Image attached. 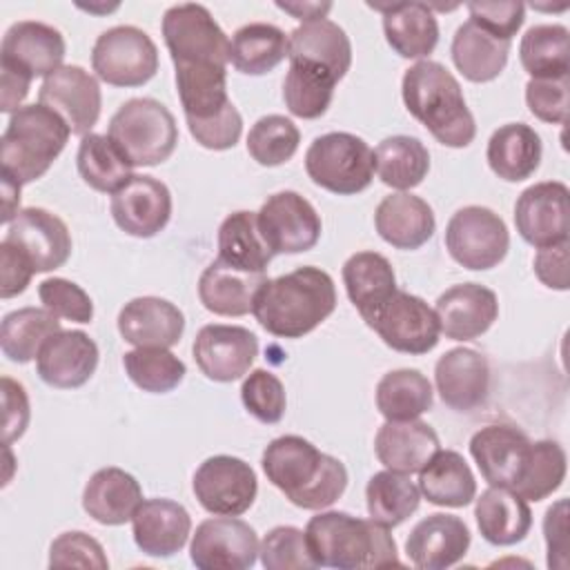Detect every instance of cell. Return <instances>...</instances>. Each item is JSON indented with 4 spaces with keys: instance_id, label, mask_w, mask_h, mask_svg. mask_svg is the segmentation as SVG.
<instances>
[{
    "instance_id": "cell-1",
    "label": "cell",
    "mask_w": 570,
    "mask_h": 570,
    "mask_svg": "<svg viewBox=\"0 0 570 570\" xmlns=\"http://www.w3.org/2000/svg\"><path fill=\"white\" fill-rule=\"evenodd\" d=\"M336 309L332 276L314 265L267 278L254 296L252 314L258 325L278 338H301L316 330Z\"/></svg>"
},
{
    "instance_id": "cell-2",
    "label": "cell",
    "mask_w": 570,
    "mask_h": 570,
    "mask_svg": "<svg viewBox=\"0 0 570 570\" xmlns=\"http://www.w3.org/2000/svg\"><path fill=\"white\" fill-rule=\"evenodd\" d=\"M261 465L267 481L278 488L289 503L303 510L330 508L347 488L345 465L296 434L269 441L263 450Z\"/></svg>"
},
{
    "instance_id": "cell-3",
    "label": "cell",
    "mask_w": 570,
    "mask_h": 570,
    "mask_svg": "<svg viewBox=\"0 0 570 570\" xmlns=\"http://www.w3.org/2000/svg\"><path fill=\"white\" fill-rule=\"evenodd\" d=\"M405 109L445 147H468L476 136V122L465 105L459 80L436 60H419L401 80Z\"/></svg>"
},
{
    "instance_id": "cell-4",
    "label": "cell",
    "mask_w": 570,
    "mask_h": 570,
    "mask_svg": "<svg viewBox=\"0 0 570 570\" xmlns=\"http://www.w3.org/2000/svg\"><path fill=\"white\" fill-rule=\"evenodd\" d=\"M305 539L316 568H392L401 566L390 528L350 512H321L305 525Z\"/></svg>"
},
{
    "instance_id": "cell-5",
    "label": "cell",
    "mask_w": 570,
    "mask_h": 570,
    "mask_svg": "<svg viewBox=\"0 0 570 570\" xmlns=\"http://www.w3.org/2000/svg\"><path fill=\"white\" fill-rule=\"evenodd\" d=\"M176 89L194 140L214 151L232 149L243 134V118L227 96V67L180 65Z\"/></svg>"
},
{
    "instance_id": "cell-6",
    "label": "cell",
    "mask_w": 570,
    "mask_h": 570,
    "mask_svg": "<svg viewBox=\"0 0 570 570\" xmlns=\"http://www.w3.org/2000/svg\"><path fill=\"white\" fill-rule=\"evenodd\" d=\"M71 129L49 107L33 102L11 114L0 140L2 171L20 185L33 183L47 174L65 149Z\"/></svg>"
},
{
    "instance_id": "cell-7",
    "label": "cell",
    "mask_w": 570,
    "mask_h": 570,
    "mask_svg": "<svg viewBox=\"0 0 570 570\" xmlns=\"http://www.w3.org/2000/svg\"><path fill=\"white\" fill-rule=\"evenodd\" d=\"M107 136L134 167L165 163L178 145L174 114L154 98H131L109 120Z\"/></svg>"
},
{
    "instance_id": "cell-8",
    "label": "cell",
    "mask_w": 570,
    "mask_h": 570,
    "mask_svg": "<svg viewBox=\"0 0 570 570\" xmlns=\"http://www.w3.org/2000/svg\"><path fill=\"white\" fill-rule=\"evenodd\" d=\"M305 171L314 185L338 196H354L374 178V151L356 134L330 131L307 147Z\"/></svg>"
},
{
    "instance_id": "cell-9",
    "label": "cell",
    "mask_w": 570,
    "mask_h": 570,
    "mask_svg": "<svg viewBox=\"0 0 570 570\" xmlns=\"http://www.w3.org/2000/svg\"><path fill=\"white\" fill-rule=\"evenodd\" d=\"M163 40L174 67L180 65H218L229 62V38L214 20L207 7L198 2L174 4L160 22Z\"/></svg>"
},
{
    "instance_id": "cell-10",
    "label": "cell",
    "mask_w": 570,
    "mask_h": 570,
    "mask_svg": "<svg viewBox=\"0 0 570 570\" xmlns=\"http://www.w3.org/2000/svg\"><path fill=\"white\" fill-rule=\"evenodd\" d=\"M91 69L98 80L111 87H140L158 71V47L147 31L118 24L96 38Z\"/></svg>"
},
{
    "instance_id": "cell-11",
    "label": "cell",
    "mask_w": 570,
    "mask_h": 570,
    "mask_svg": "<svg viewBox=\"0 0 570 570\" xmlns=\"http://www.w3.org/2000/svg\"><path fill=\"white\" fill-rule=\"evenodd\" d=\"M508 247L510 232L490 207H461L445 225V249L465 269L497 267L505 258Z\"/></svg>"
},
{
    "instance_id": "cell-12",
    "label": "cell",
    "mask_w": 570,
    "mask_h": 570,
    "mask_svg": "<svg viewBox=\"0 0 570 570\" xmlns=\"http://www.w3.org/2000/svg\"><path fill=\"white\" fill-rule=\"evenodd\" d=\"M363 321L387 347L412 356L434 350L441 336L434 309L423 298L403 289H396Z\"/></svg>"
},
{
    "instance_id": "cell-13",
    "label": "cell",
    "mask_w": 570,
    "mask_h": 570,
    "mask_svg": "<svg viewBox=\"0 0 570 570\" xmlns=\"http://www.w3.org/2000/svg\"><path fill=\"white\" fill-rule=\"evenodd\" d=\"M256 220L258 232L274 256L312 249L323 229L314 205L292 189L272 194L256 212Z\"/></svg>"
},
{
    "instance_id": "cell-14",
    "label": "cell",
    "mask_w": 570,
    "mask_h": 570,
    "mask_svg": "<svg viewBox=\"0 0 570 570\" xmlns=\"http://www.w3.org/2000/svg\"><path fill=\"white\" fill-rule=\"evenodd\" d=\"M258 537L256 530L227 514H216L198 523L191 534L189 557L200 570H247L258 559Z\"/></svg>"
},
{
    "instance_id": "cell-15",
    "label": "cell",
    "mask_w": 570,
    "mask_h": 570,
    "mask_svg": "<svg viewBox=\"0 0 570 570\" xmlns=\"http://www.w3.org/2000/svg\"><path fill=\"white\" fill-rule=\"evenodd\" d=\"M191 488L207 512L227 517L247 512L258 494V481L252 465L229 454L205 459L194 472Z\"/></svg>"
},
{
    "instance_id": "cell-16",
    "label": "cell",
    "mask_w": 570,
    "mask_h": 570,
    "mask_svg": "<svg viewBox=\"0 0 570 570\" xmlns=\"http://www.w3.org/2000/svg\"><path fill=\"white\" fill-rule=\"evenodd\" d=\"M570 189L561 180H543L523 189L514 203V225L519 236L541 249L568 240Z\"/></svg>"
},
{
    "instance_id": "cell-17",
    "label": "cell",
    "mask_w": 570,
    "mask_h": 570,
    "mask_svg": "<svg viewBox=\"0 0 570 570\" xmlns=\"http://www.w3.org/2000/svg\"><path fill=\"white\" fill-rule=\"evenodd\" d=\"M38 102L56 111L73 136L91 134L100 118L102 94L98 78L78 65H62L38 89Z\"/></svg>"
},
{
    "instance_id": "cell-18",
    "label": "cell",
    "mask_w": 570,
    "mask_h": 570,
    "mask_svg": "<svg viewBox=\"0 0 570 570\" xmlns=\"http://www.w3.org/2000/svg\"><path fill=\"white\" fill-rule=\"evenodd\" d=\"M191 354L209 381L232 383L249 372L258 356V338L247 327L212 323L198 330Z\"/></svg>"
},
{
    "instance_id": "cell-19",
    "label": "cell",
    "mask_w": 570,
    "mask_h": 570,
    "mask_svg": "<svg viewBox=\"0 0 570 570\" xmlns=\"http://www.w3.org/2000/svg\"><path fill=\"white\" fill-rule=\"evenodd\" d=\"M109 212L125 234L151 238L163 232L171 218V191L154 176L134 174L116 194H111Z\"/></svg>"
},
{
    "instance_id": "cell-20",
    "label": "cell",
    "mask_w": 570,
    "mask_h": 570,
    "mask_svg": "<svg viewBox=\"0 0 570 570\" xmlns=\"http://www.w3.org/2000/svg\"><path fill=\"white\" fill-rule=\"evenodd\" d=\"M65 51V38L56 27L38 20H20L2 38L0 67L20 71L31 80L47 78L62 67Z\"/></svg>"
},
{
    "instance_id": "cell-21",
    "label": "cell",
    "mask_w": 570,
    "mask_h": 570,
    "mask_svg": "<svg viewBox=\"0 0 570 570\" xmlns=\"http://www.w3.org/2000/svg\"><path fill=\"white\" fill-rule=\"evenodd\" d=\"M16 245L38 272H53L71 256V234L60 216L45 207H24L9 225L4 238Z\"/></svg>"
},
{
    "instance_id": "cell-22",
    "label": "cell",
    "mask_w": 570,
    "mask_h": 570,
    "mask_svg": "<svg viewBox=\"0 0 570 570\" xmlns=\"http://www.w3.org/2000/svg\"><path fill=\"white\" fill-rule=\"evenodd\" d=\"M530 439L523 430L505 423H490L470 439V454L490 485L514 488L530 454Z\"/></svg>"
},
{
    "instance_id": "cell-23",
    "label": "cell",
    "mask_w": 570,
    "mask_h": 570,
    "mask_svg": "<svg viewBox=\"0 0 570 570\" xmlns=\"http://www.w3.org/2000/svg\"><path fill=\"white\" fill-rule=\"evenodd\" d=\"M98 345L82 330H60L45 341L36 358L38 376L58 390L85 385L98 367Z\"/></svg>"
},
{
    "instance_id": "cell-24",
    "label": "cell",
    "mask_w": 570,
    "mask_h": 570,
    "mask_svg": "<svg viewBox=\"0 0 570 570\" xmlns=\"http://www.w3.org/2000/svg\"><path fill=\"white\" fill-rule=\"evenodd\" d=\"M434 383L441 401L456 412H472L490 394L488 358L472 347H452L434 365Z\"/></svg>"
},
{
    "instance_id": "cell-25",
    "label": "cell",
    "mask_w": 570,
    "mask_h": 570,
    "mask_svg": "<svg viewBox=\"0 0 570 570\" xmlns=\"http://www.w3.org/2000/svg\"><path fill=\"white\" fill-rule=\"evenodd\" d=\"M470 539L472 537L463 519L434 512L410 530L405 554L419 570H445L465 557Z\"/></svg>"
},
{
    "instance_id": "cell-26",
    "label": "cell",
    "mask_w": 570,
    "mask_h": 570,
    "mask_svg": "<svg viewBox=\"0 0 570 570\" xmlns=\"http://www.w3.org/2000/svg\"><path fill=\"white\" fill-rule=\"evenodd\" d=\"M434 314L448 338L472 341L492 327L499 316V301L485 285L459 283L436 298Z\"/></svg>"
},
{
    "instance_id": "cell-27",
    "label": "cell",
    "mask_w": 570,
    "mask_h": 570,
    "mask_svg": "<svg viewBox=\"0 0 570 570\" xmlns=\"http://www.w3.org/2000/svg\"><path fill=\"white\" fill-rule=\"evenodd\" d=\"M131 534L145 554L167 559L185 548L191 534V517L178 501L145 499L131 517Z\"/></svg>"
},
{
    "instance_id": "cell-28",
    "label": "cell",
    "mask_w": 570,
    "mask_h": 570,
    "mask_svg": "<svg viewBox=\"0 0 570 570\" xmlns=\"http://www.w3.org/2000/svg\"><path fill=\"white\" fill-rule=\"evenodd\" d=\"M118 332L134 347H174L185 332L183 312L167 298L138 296L122 305Z\"/></svg>"
},
{
    "instance_id": "cell-29",
    "label": "cell",
    "mask_w": 570,
    "mask_h": 570,
    "mask_svg": "<svg viewBox=\"0 0 570 570\" xmlns=\"http://www.w3.org/2000/svg\"><path fill=\"white\" fill-rule=\"evenodd\" d=\"M370 9L383 13V33L387 45L401 58H428L439 42V22L428 2H367Z\"/></svg>"
},
{
    "instance_id": "cell-30",
    "label": "cell",
    "mask_w": 570,
    "mask_h": 570,
    "mask_svg": "<svg viewBox=\"0 0 570 570\" xmlns=\"http://www.w3.org/2000/svg\"><path fill=\"white\" fill-rule=\"evenodd\" d=\"M374 227L387 245L410 252L423 247L434 236L436 220L432 207L421 196L399 191L379 203Z\"/></svg>"
},
{
    "instance_id": "cell-31",
    "label": "cell",
    "mask_w": 570,
    "mask_h": 570,
    "mask_svg": "<svg viewBox=\"0 0 570 570\" xmlns=\"http://www.w3.org/2000/svg\"><path fill=\"white\" fill-rule=\"evenodd\" d=\"M436 450H441L436 432L419 419L385 421L374 436L376 459L385 470L401 474L419 472Z\"/></svg>"
},
{
    "instance_id": "cell-32",
    "label": "cell",
    "mask_w": 570,
    "mask_h": 570,
    "mask_svg": "<svg viewBox=\"0 0 570 570\" xmlns=\"http://www.w3.org/2000/svg\"><path fill=\"white\" fill-rule=\"evenodd\" d=\"M140 503V483L134 474L116 465L96 470L82 490L85 512L102 525H122L131 521Z\"/></svg>"
},
{
    "instance_id": "cell-33",
    "label": "cell",
    "mask_w": 570,
    "mask_h": 570,
    "mask_svg": "<svg viewBox=\"0 0 570 570\" xmlns=\"http://www.w3.org/2000/svg\"><path fill=\"white\" fill-rule=\"evenodd\" d=\"M289 62H307L330 71L336 80L352 67V42L343 27L323 18L303 22L289 33Z\"/></svg>"
},
{
    "instance_id": "cell-34",
    "label": "cell",
    "mask_w": 570,
    "mask_h": 570,
    "mask_svg": "<svg viewBox=\"0 0 570 570\" xmlns=\"http://www.w3.org/2000/svg\"><path fill=\"white\" fill-rule=\"evenodd\" d=\"M474 519L481 537L492 546H514L532 528V512L523 497L510 488L490 485L474 503Z\"/></svg>"
},
{
    "instance_id": "cell-35",
    "label": "cell",
    "mask_w": 570,
    "mask_h": 570,
    "mask_svg": "<svg viewBox=\"0 0 570 570\" xmlns=\"http://www.w3.org/2000/svg\"><path fill=\"white\" fill-rule=\"evenodd\" d=\"M265 281V274L240 272L216 258L198 278V298L212 314L245 316L252 312L254 296Z\"/></svg>"
},
{
    "instance_id": "cell-36",
    "label": "cell",
    "mask_w": 570,
    "mask_h": 570,
    "mask_svg": "<svg viewBox=\"0 0 570 570\" xmlns=\"http://www.w3.org/2000/svg\"><path fill=\"white\" fill-rule=\"evenodd\" d=\"M541 151V138L530 125L508 122L492 131L485 158L499 178L521 183L539 169Z\"/></svg>"
},
{
    "instance_id": "cell-37",
    "label": "cell",
    "mask_w": 570,
    "mask_h": 570,
    "mask_svg": "<svg viewBox=\"0 0 570 570\" xmlns=\"http://www.w3.org/2000/svg\"><path fill=\"white\" fill-rule=\"evenodd\" d=\"M419 490L432 505L465 508L476 497V481L459 452L436 450L419 470Z\"/></svg>"
},
{
    "instance_id": "cell-38",
    "label": "cell",
    "mask_w": 570,
    "mask_h": 570,
    "mask_svg": "<svg viewBox=\"0 0 570 570\" xmlns=\"http://www.w3.org/2000/svg\"><path fill=\"white\" fill-rule=\"evenodd\" d=\"M450 53L463 78L470 82H490L505 69L510 42L494 38L468 20L454 31Z\"/></svg>"
},
{
    "instance_id": "cell-39",
    "label": "cell",
    "mask_w": 570,
    "mask_h": 570,
    "mask_svg": "<svg viewBox=\"0 0 570 570\" xmlns=\"http://www.w3.org/2000/svg\"><path fill=\"white\" fill-rule=\"evenodd\" d=\"M289 56V36L269 22H249L229 40V62L247 76H263Z\"/></svg>"
},
{
    "instance_id": "cell-40",
    "label": "cell",
    "mask_w": 570,
    "mask_h": 570,
    "mask_svg": "<svg viewBox=\"0 0 570 570\" xmlns=\"http://www.w3.org/2000/svg\"><path fill=\"white\" fill-rule=\"evenodd\" d=\"M343 283L347 298L361 318L372 314L396 292L392 263L379 252H356L343 265Z\"/></svg>"
},
{
    "instance_id": "cell-41",
    "label": "cell",
    "mask_w": 570,
    "mask_h": 570,
    "mask_svg": "<svg viewBox=\"0 0 570 570\" xmlns=\"http://www.w3.org/2000/svg\"><path fill=\"white\" fill-rule=\"evenodd\" d=\"M272 252L258 232L256 212H234L218 227V261L225 265L249 272L265 274Z\"/></svg>"
},
{
    "instance_id": "cell-42",
    "label": "cell",
    "mask_w": 570,
    "mask_h": 570,
    "mask_svg": "<svg viewBox=\"0 0 570 570\" xmlns=\"http://www.w3.org/2000/svg\"><path fill=\"white\" fill-rule=\"evenodd\" d=\"M374 171L383 185L407 191L430 171V151L414 136H390L374 149Z\"/></svg>"
},
{
    "instance_id": "cell-43",
    "label": "cell",
    "mask_w": 570,
    "mask_h": 570,
    "mask_svg": "<svg viewBox=\"0 0 570 570\" xmlns=\"http://www.w3.org/2000/svg\"><path fill=\"white\" fill-rule=\"evenodd\" d=\"M432 383L419 370H392L376 383V410L385 421H412L432 410Z\"/></svg>"
},
{
    "instance_id": "cell-44",
    "label": "cell",
    "mask_w": 570,
    "mask_h": 570,
    "mask_svg": "<svg viewBox=\"0 0 570 570\" xmlns=\"http://www.w3.org/2000/svg\"><path fill=\"white\" fill-rule=\"evenodd\" d=\"M80 178L96 191L116 194L134 174V165L107 134H87L76 154Z\"/></svg>"
},
{
    "instance_id": "cell-45",
    "label": "cell",
    "mask_w": 570,
    "mask_h": 570,
    "mask_svg": "<svg viewBox=\"0 0 570 570\" xmlns=\"http://www.w3.org/2000/svg\"><path fill=\"white\" fill-rule=\"evenodd\" d=\"M60 321L45 307H20L4 314L0 325L2 354L13 363L38 358L40 347L49 336L60 332Z\"/></svg>"
},
{
    "instance_id": "cell-46",
    "label": "cell",
    "mask_w": 570,
    "mask_h": 570,
    "mask_svg": "<svg viewBox=\"0 0 570 570\" xmlns=\"http://www.w3.org/2000/svg\"><path fill=\"white\" fill-rule=\"evenodd\" d=\"M365 501L370 519L385 528H396L416 512L421 490L407 474L383 470L370 476L365 485Z\"/></svg>"
},
{
    "instance_id": "cell-47",
    "label": "cell",
    "mask_w": 570,
    "mask_h": 570,
    "mask_svg": "<svg viewBox=\"0 0 570 570\" xmlns=\"http://www.w3.org/2000/svg\"><path fill=\"white\" fill-rule=\"evenodd\" d=\"M570 31L563 24H534L519 42V60L530 78H559L570 71Z\"/></svg>"
},
{
    "instance_id": "cell-48",
    "label": "cell",
    "mask_w": 570,
    "mask_h": 570,
    "mask_svg": "<svg viewBox=\"0 0 570 570\" xmlns=\"http://www.w3.org/2000/svg\"><path fill=\"white\" fill-rule=\"evenodd\" d=\"M336 78L307 62H289V71L283 82V100L289 114L314 120L321 118L334 98Z\"/></svg>"
},
{
    "instance_id": "cell-49",
    "label": "cell",
    "mask_w": 570,
    "mask_h": 570,
    "mask_svg": "<svg viewBox=\"0 0 570 570\" xmlns=\"http://www.w3.org/2000/svg\"><path fill=\"white\" fill-rule=\"evenodd\" d=\"M122 367L136 387L151 394L171 392L187 374L185 363L165 347H136L125 352Z\"/></svg>"
},
{
    "instance_id": "cell-50",
    "label": "cell",
    "mask_w": 570,
    "mask_h": 570,
    "mask_svg": "<svg viewBox=\"0 0 570 570\" xmlns=\"http://www.w3.org/2000/svg\"><path fill=\"white\" fill-rule=\"evenodd\" d=\"M566 450L550 439L530 443L528 463L512 488L525 501H543L557 492L566 479Z\"/></svg>"
},
{
    "instance_id": "cell-51",
    "label": "cell",
    "mask_w": 570,
    "mask_h": 570,
    "mask_svg": "<svg viewBox=\"0 0 570 570\" xmlns=\"http://www.w3.org/2000/svg\"><path fill=\"white\" fill-rule=\"evenodd\" d=\"M298 127L281 114L258 118L247 134V151L263 167H278L292 160V156L298 149Z\"/></svg>"
},
{
    "instance_id": "cell-52",
    "label": "cell",
    "mask_w": 570,
    "mask_h": 570,
    "mask_svg": "<svg viewBox=\"0 0 570 570\" xmlns=\"http://www.w3.org/2000/svg\"><path fill=\"white\" fill-rule=\"evenodd\" d=\"M261 563L267 570H312L316 568L305 530L294 525H276L261 541Z\"/></svg>"
},
{
    "instance_id": "cell-53",
    "label": "cell",
    "mask_w": 570,
    "mask_h": 570,
    "mask_svg": "<svg viewBox=\"0 0 570 570\" xmlns=\"http://www.w3.org/2000/svg\"><path fill=\"white\" fill-rule=\"evenodd\" d=\"M240 399L245 410L267 425L278 423L287 407V396L281 379L263 367L252 370L245 376L240 385Z\"/></svg>"
},
{
    "instance_id": "cell-54",
    "label": "cell",
    "mask_w": 570,
    "mask_h": 570,
    "mask_svg": "<svg viewBox=\"0 0 570 570\" xmlns=\"http://www.w3.org/2000/svg\"><path fill=\"white\" fill-rule=\"evenodd\" d=\"M38 296L45 309L56 314L58 318H67L73 323H91L94 303L89 294L69 278H47L38 285Z\"/></svg>"
},
{
    "instance_id": "cell-55",
    "label": "cell",
    "mask_w": 570,
    "mask_h": 570,
    "mask_svg": "<svg viewBox=\"0 0 570 570\" xmlns=\"http://www.w3.org/2000/svg\"><path fill=\"white\" fill-rule=\"evenodd\" d=\"M49 568H94L107 570L109 559L102 546L80 530L58 534L49 548Z\"/></svg>"
},
{
    "instance_id": "cell-56",
    "label": "cell",
    "mask_w": 570,
    "mask_h": 570,
    "mask_svg": "<svg viewBox=\"0 0 570 570\" xmlns=\"http://www.w3.org/2000/svg\"><path fill=\"white\" fill-rule=\"evenodd\" d=\"M568 76L530 78L525 82V105L532 116L550 125H563L568 118Z\"/></svg>"
},
{
    "instance_id": "cell-57",
    "label": "cell",
    "mask_w": 570,
    "mask_h": 570,
    "mask_svg": "<svg viewBox=\"0 0 570 570\" xmlns=\"http://www.w3.org/2000/svg\"><path fill=\"white\" fill-rule=\"evenodd\" d=\"M470 22L485 29L499 40L512 42L517 31L525 20V4L510 0V2H468Z\"/></svg>"
},
{
    "instance_id": "cell-58",
    "label": "cell",
    "mask_w": 570,
    "mask_h": 570,
    "mask_svg": "<svg viewBox=\"0 0 570 570\" xmlns=\"http://www.w3.org/2000/svg\"><path fill=\"white\" fill-rule=\"evenodd\" d=\"M543 537L548 548V568H568V501L559 499L546 510Z\"/></svg>"
},
{
    "instance_id": "cell-59",
    "label": "cell",
    "mask_w": 570,
    "mask_h": 570,
    "mask_svg": "<svg viewBox=\"0 0 570 570\" xmlns=\"http://www.w3.org/2000/svg\"><path fill=\"white\" fill-rule=\"evenodd\" d=\"M2 405H4V445L20 439L29 425V399L24 387L11 376H2Z\"/></svg>"
},
{
    "instance_id": "cell-60",
    "label": "cell",
    "mask_w": 570,
    "mask_h": 570,
    "mask_svg": "<svg viewBox=\"0 0 570 570\" xmlns=\"http://www.w3.org/2000/svg\"><path fill=\"white\" fill-rule=\"evenodd\" d=\"M0 272H2V283H0L2 298L22 294L27 289L31 276L36 274L31 261L16 245H11L7 240L0 243Z\"/></svg>"
},
{
    "instance_id": "cell-61",
    "label": "cell",
    "mask_w": 570,
    "mask_h": 570,
    "mask_svg": "<svg viewBox=\"0 0 570 570\" xmlns=\"http://www.w3.org/2000/svg\"><path fill=\"white\" fill-rule=\"evenodd\" d=\"M568 240L559 243V245H550V247H541L534 254V274L537 278L550 287V289H559L566 292L570 287V269H568Z\"/></svg>"
},
{
    "instance_id": "cell-62",
    "label": "cell",
    "mask_w": 570,
    "mask_h": 570,
    "mask_svg": "<svg viewBox=\"0 0 570 570\" xmlns=\"http://www.w3.org/2000/svg\"><path fill=\"white\" fill-rule=\"evenodd\" d=\"M2 69V67H0ZM31 87V78L20 73V71H11V69H2V91H0V111L4 114H13L22 107V100L27 98Z\"/></svg>"
},
{
    "instance_id": "cell-63",
    "label": "cell",
    "mask_w": 570,
    "mask_h": 570,
    "mask_svg": "<svg viewBox=\"0 0 570 570\" xmlns=\"http://www.w3.org/2000/svg\"><path fill=\"white\" fill-rule=\"evenodd\" d=\"M276 7L301 22H314L327 18L332 2H276Z\"/></svg>"
},
{
    "instance_id": "cell-64",
    "label": "cell",
    "mask_w": 570,
    "mask_h": 570,
    "mask_svg": "<svg viewBox=\"0 0 570 570\" xmlns=\"http://www.w3.org/2000/svg\"><path fill=\"white\" fill-rule=\"evenodd\" d=\"M2 176V223L11 225L13 218L20 214V183L16 178H11L9 174H0Z\"/></svg>"
}]
</instances>
